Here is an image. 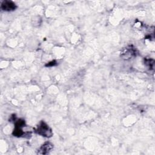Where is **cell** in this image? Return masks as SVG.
<instances>
[{"mask_svg":"<svg viewBox=\"0 0 155 155\" xmlns=\"http://www.w3.org/2000/svg\"><path fill=\"white\" fill-rule=\"evenodd\" d=\"M53 148V145L48 142L44 143L38 150V153L39 154H46L49 153Z\"/></svg>","mask_w":155,"mask_h":155,"instance_id":"cell-4","label":"cell"},{"mask_svg":"<svg viewBox=\"0 0 155 155\" xmlns=\"http://www.w3.org/2000/svg\"><path fill=\"white\" fill-rule=\"evenodd\" d=\"M137 50L135 47L133 45H128L120 51V57L125 60H129L134 58L137 56Z\"/></svg>","mask_w":155,"mask_h":155,"instance_id":"cell-1","label":"cell"},{"mask_svg":"<svg viewBox=\"0 0 155 155\" xmlns=\"http://www.w3.org/2000/svg\"><path fill=\"white\" fill-rule=\"evenodd\" d=\"M16 4L12 1H4L2 2L1 8L4 11H13L16 8Z\"/></svg>","mask_w":155,"mask_h":155,"instance_id":"cell-3","label":"cell"},{"mask_svg":"<svg viewBox=\"0 0 155 155\" xmlns=\"http://www.w3.org/2000/svg\"><path fill=\"white\" fill-rule=\"evenodd\" d=\"M36 132L39 135L47 137H50L53 135L51 129L44 121H41L37 126L36 128Z\"/></svg>","mask_w":155,"mask_h":155,"instance_id":"cell-2","label":"cell"},{"mask_svg":"<svg viewBox=\"0 0 155 155\" xmlns=\"http://www.w3.org/2000/svg\"><path fill=\"white\" fill-rule=\"evenodd\" d=\"M24 125H25V122L22 119H18L15 122V127L22 128L24 127Z\"/></svg>","mask_w":155,"mask_h":155,"instance_id":"cell-7","label":"cell"},{"mask_svg":"<svg viewBox=\"0 0 155 155\" xmlns=\"http://www.w3.org/2000/svg\"><path fill=\"white\" fill-rule=\"evenodd\" d=\"M145 65L146 67L150 70L154 69V61L153 59L151 58H145Z\"/></svg>","mask_w":155,"mask_h":155,"instance_id":"cell-5","label":"cell"},{"mask_svg":"<svg viewBox=\"0 0 155 155\" xmlns=\"http://www.w3.org/2000/svg\"><path fill=\"white\" fill-rule=\"evenodd\" d=\"M24 134V133L23 132L22 128L15 127V128L14 129V130L13 131V136H17V137H20L21 136H23Z\"/></svg>","mask_w":155,"mask_h":155,"instance_id":"cell-6","label":"cell"},{"mask_svg":"<svg viewBox=\"0 0 155 155\" xmlns=\"http://www.w3.org/2000/svg\"><path fill=\"white\" fill-rule=\"evenodd\" d=\"M56 64V62L55 61H52L50 62H48V64H47L45 65L46 67H51V66H53V65H55Z\"/></svg>","mask_w":155,"mask_h":155,"instance_id":"cell-8","label":"cell"}]
</instances>
